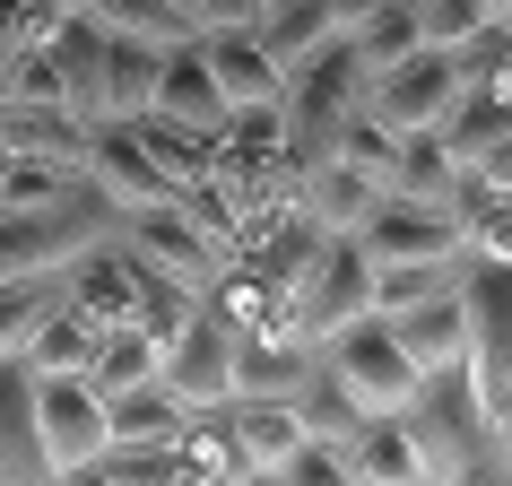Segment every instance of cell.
Wrapping results in <instances>:
<instances>
[{"label":"cell","instance_id":"obj_1","mask_svg":"<svg viewBox=\"0 0 512 486\" xmlns=\"http://www.w3.org/2000/svg\"><path fill=\"white\" fill-rule=\"evenodd\" d=\"M400 426H408V443H417V469H426V478H504V434L486 426V400H478V382H469V356L417 374Z\"/></svg>","mask_w":512,"mask_h":486},{"label":"cell","instance_id":"obj_2","mask_svg":"<svg viewBox=\"0 0 512 486\" xmlns=\"http://www.w3.org/2000/svg\"><path fill=\"white\" fill-rule=\"evenodd\" d=\"M365 105V61H356L348 35H330L313 61H296L287 70V96H278V113H287V165H322L330 148H339V131H348V113Z\"/></svg>","mask_w":512,"mask_h":486},{"label":"cell","instance_id":"obj_3","mask_svg":"<svg viewBox=\"0 0 512 486\" xmlns=\"http://www.w3.org/2000/svg\"><path fill=\"white\" fill-rule=\"evenodd\" d=\"M35 434H44V469L53 478H87V460L113 443L96 374H35Z\"/></svg>","mask_w":512,"mask_h":486},{"label":"cell","instance_id":"obj_4","mask_svg":"<svg viewBox=\"0 0 512 486\" xmlns=\"http://www.w3.org/2000/svg\"><path fill=\"white\" fill-rule=\"evenodd\" d=\"M322 365L348 382L365 408H408V391H417V356L400 348V330L382 322V313H356V322H339V330L322 339Z\"/></svg>","mask_w":512,"mask_h":486},{"label":"cell","instance_id":"obj_5","mask_svg":"<svg viewBox=\"0 0 512 486\" xmlns=\"http://www.w3.org/2000/svg\"><path fill=\"white\" fill-rule=\"evenodd\" d=\"M113 235H122V252H131L139 270L157 278H183V287H209L217 261H226V243L200 226V217H183L174 200H148V209H122L113 217Z\"/></svg>","mask_w":512,"mask_h":486},{"label":"cell","instance_id":"obj_6","mask_svg":"<svg viewBox=\"0 0 512 486\" xmlns=\"http://www.w3.org/2000/svg\"><path fill=\"white\" fill-rule=\"evenodd\" d=\"M356 313H374V261H365L356 235H322L313 261L296 270V322H304V339H330Z\"/></svg>","mask_w":512,"mask_h":486},{"label":"cell","instance_id":"obj_7","mask_svg":"<svg viewBox=\"0 0 512 486\" xmlns=\"http://www.w3.org/2000/svg\"><path fill=\"white\" fill-rule=\"evenodd\" d=\"M452 105H460V53H443V44H417L408 61L365 79V113H382L391 131H434Z\"/></svg>","mask_w":512,"mask_h":486},{"label":"cell","instance_id":"obj_8","mask_svg":"<svg viewBox=\"0 0 512 486\" xmlns=\"http://www.w3.org/2000/svg\"><path fill=\"white\" fill-rule=\"evenodd\" d=\"M356 243H365V261H460L469 252V235H460V217L443 209V200H408V191H382L374 217L356 226Z\"/></svg>","mask_w":512,"mask_h":486},{"label":"cell","instance_id":"obj_9","mask_svg":"<svg viewBox=\"0 0 512 486\" xmlns=\"http://www.w3.org/2000/svg\"><path fill=\"white\" fill-rule=\"evenodd\" d=\"M235 339H243V330H235V322H217L209 304H200V313L174 330L165 365H157L165 391H174L183 408H226V400H235Z\"/></svg>","mask_w":512,"mask_h":486},{"label":"cell","instance_id":"obj_10","mask_svg":"<svg viewBox=\"0 0 512 486\" xmlns=\"http://www.w3.org/2000/svg\"><path fill=\"white\" fill-rule=\"evenodd\" d=\"M322 365V339L304 330H243L235 339V391L243 400H296Z\"/></svg>","mask_w":512,"mask_h":486},{"label":"cell","instance_id":"obj_11","mask_svg":"<svg viewBox=\"0 0 512 486\" xmlns=\"http://www.w3.org/2000/svg\"><path fill=\"white\" fill-rule=\"evenodd\" d=\"M148 113H165V122L217 139L226 96H217V70H209V53H200V35H183V44H165V53H157V96H148Z\"/></svg>","mask_w":512,"mask_h":486},{"label":"cell","instance_id":"obj_12","mask_svg":"<svg viewBox=\"0 0 512 486\" xmlns=\"http://www.w3.org/2000/svg\"><path fill=\"white\" fill-rule=\"evenodd\" d=\"M87 183L105 191L113 217H122V209H148V200H174V183L157 174V157L139 148L131 122H105V131H96V148H87Z\"/></svg>","mask_w":512,"mask_h":486},{"label":"cell","instance_id":"obj_13","mask_svg":"<svg viewBox=\"0 0 512 486\" xmlns=\"http://www.w3.org/2000/svg\"><path fill=\"white\" fill-rule=\"evenodd\" d=\"M44 434H35V374L0 356V486H44Z\"/></svg>","mask_w":512,"mask_h":486},{"label":"cell","instance_id":"obj_14","mask_svg":"<svg viewBox=\"0 0 512 486\" xmlns=\"http://www.w3.org/2000/svg\"><path fill=\"white\" fill-rule=\"evenodd\" d=\"M200 53H209V70H217V96H226V113H235V105H278V96H287V70L270 61V44H261L252 27L200 35Z\"/></svg>","mask_w":512,"mask_h":486},{"label":"cell","instance_id":"obj_15","mask_svg":"<svg viewBox=\"0 0 512 486\" xmlns=\"http://www.w3.org/2000/svg\"><path fill=\"white\" fill-rule=\"evenodd\" d=\"M382 322L400 330V348L417 356V374L469 356V304H460V278H452V287H434V296H417V304H400V313H382Z\"/></svg>","mask_w":512,"mask_h":486},{"label":"cell","instance_id":"obj_16","mask_svg":"<svg viewBox=\"0 0 512 486\" xmlns=\"http://www.w3.org/2000/svg\"><path fill=\"white\" fill-rule=\"evenodd\" d=\"M296 200L322 217L330 235H356V226L374 217V200H382V174H365V165H348V157H322V165L296 174Z\"/></svg>","mask_w":512,"mask_h":486},{"label":"cell","instance_id":"obj_17","mask_svg":"<svg viewBox=\"0 0 512 486\" xmlns=\"http://www.w3.org/2000/svg\"><path fill=\"white\" fill-rule=\"evenodd\" d=\"M348 478H356V486H426L417 443H408V426H400V408H374V417L348 434Z\"/></svg>","mask_w":512,"mask_h":486},{"label":"cell","instance_id":"obj_18","mask_svg":"<svg viewBox=\"0 0 512 486\" xmlns=\"http://www.w3.org/2000/svg\"><path fill=\"white\" fill-rule=\"evenodd\" d=\"M96 339H105V322H87L79 304L61 296L53 313H44V322L27 330L18 365H27V374H87V365H96Z\"/></svg>","mask_w":512,"mask_h":486},{"label":"cell","instance_id":"obj_19","mask_svg":"<svg viewBox=\"0 0 512 486\" xmlns=\"http://www.w3.org/2000/svg\"><path fill=\"white\" fill-rule=\"evenodd\" d=\"M226 426H235V443H243V460H252V478H278V460L296 452V434H304V417H296V400H226Z\"/></svg>","mask_w":512,"mask_h":486},{"label":"cell","instance_id":"obj_20","mask_svg":"<svg viewBox=\"0 0 512 486\" xmlns=\"http://www.w3.org/2000/svg\"><path fill=\"white\" fill-rule=\"evenodd\" d=\"M191 408L165 391V374H148V382H122V391H105V426H113V443H165V434L183 426Z\"/></svg>","mask_w":512,"mask_h":486},{"label":"cell","instance_id":"obj_21","mask_svg":"<svg viewBox=\"0 0 512 486\" xmlns=\"http://www.w3.org/2000/svg\"><path fill=\"white\" fill-rule=\"evenodd\" d=\"M252 35L270 44V61H278V70H296V61H313L339 27H330V0H270Z\"/></svg>","mask_w":512,"mask_h":486},{"label":"cell","instance_id":"obj_22","mask_svg":"<svg viewBox=\"0 0 512 486\" xmlns=\"http://www.w3.org/2000/svg\"><path fill=\"white\" fill-rule=\"evenodd\" d=\"M348 44H356V61H365V79L374 70H391V61H408L426 35H417V0H382V9H365L348 27Z\"/></svg>","mask_w":512,"mask_h":486},{"label":"cell","instance_id":"obj_23","mask_svg":"<svg viewBox=\"0 0 512 486\" xmlns=\"http://www.w3.org/2000/svg\"><path fill=\"white\" fill-rule=\"evenodd\" d=\"M452 148L434 131H400V148H391V174H382V191H408V200H443L452 191Z\"/></svg>","mask_w":512,"mask_h":486},{"label":"cell","instance_id":"obj_24","mask_svg":"<svg viewBox=\"0 0 512 486\" xmlns=\"http://www.w3.org/2000/svg\"><path fill=\"white\" fill-rule=\"evenodd\" d=\"M70 296V270H35V278H0V356L27 348V330Z\"/></svg>","mask_w":512,"mask_h":486},{"label":"cell","instance_id":"obj_25","mask_svg":"<svg viewBox=\"0 0 512 486\" xmlns=\"http://www.w3.org/2000/svg\"><path fill=\"white\" fill-rule=\"evenodd\" d=\"M157 53H165V44H148V35H113V70H105L113 122H139V113H148V96H157Z\"/></svg>","mask_w":512,"mask_h":486},{"label":"cell","instance_id":"obj_26","mask_svg":"<svg viewBox=\"0 0 512 486\" xmlns=\"http://www.w3.org/2000/svg\"><path fill=\"white\" fill-rule=\"evenodd\" d=\"M70 9L96 18V27H113V35H148V44H183L191 35V18L174 0H70Z\"/></svg>","mask_w":512,"mask_h":486},{"label":"cell","instance_id":"obj_27","mask_svg":"<svg viewBox=\"0 0 512 486\" xmlns=\"http://www.w3.org/2000/svg\"><path fill=\"white\" fill-rule=\"evenodd\" d=\"M157 365H165V348L148 339V330H139V322H113L105 339H96V365H87V374H96V391H122V382H148Z\"/></svg>","mask_w":512,"mask_h":486},{"label":"cell","instance_id":"obj_28","mask_svg":"<svg viewBox=\"0 0 512 486\" xmlns=\"http://www.w3.org/2000/svg\"><path fill=\"white\" fill-rule=\"evenodd\" d=\"M296 417H304V434H339V443H348L356 426H365V417H374V408L356 400L348 382L330 374V365H313V382H304L296 391Z\"/></svg>","mask_w":512,"mask_h":486},{"label":"cell","instance_id":"obj_29","mask_svg":"<svg viewBox=\"0 0 512 486\" xmlns=\"http://www.w3.org/2000/svg\"><path fill=\"white\" fill-rule=\"evenodd\" d=\"M200 313V287H183V278H157V270H139V304H131V322L157 339V348H174V330Z\"/></svg>","mask_w":512,"mask_h":486},{"label":"cell","instance_id":"obj_30","mask_svg":"<svg viewBox=\"0 0 512 486\" xmlns=\"http://www.w3.org/2000/svg\"><path fill=\"white\" fill-rule=\"evenodd\" d=\"M460 261H469V252H460ZM460 261H382V270H374V313H400V304L434 296V287H452Z\"/></svg>","mask_w":512,"mask_h":486},{"label":"cell","instance_id":"obj_31","mask_svg":"<svg viewBox=\"0 0 512 486\" xmlns=\"http://www.w3.org/2000/svg\"><path fill=\"white\" fill-rule=\"evenodd\" d=\"M278 478H287V486H356L339 434H296V452L278 460Z\"/></svg>","mask_w":512,"mask_h":486},{"label":"cell","instance_id":"obj_32","mask_svg":"<svg viewBox=\"0 0 512 486\" xmlns=\"http://www.w3.org/2000/svg\"><path fill=\"white\" fill-rule=\"evenodd\" d=\"M486 27H495V18H486V0H417V35H426V44H443V53L478 44Z\"/></svg>","mask_w":512,"mask_h":486},{"label":"cell","instance_id":"obj_33","mask_svg":"<svg viewBox=\"0 0 512 486\" xmlns=\"http://www.w3.org/2000/svg\"><path fill=\"white\" fill-rule=\"evenodd\" d=\"M469 252H495V261H512V183L478 200V217H469Z\"/></svg>","mask_w":512,"mask_h":486},{"label":"cell","instance_id":"obj_34","mask_svg":"<svg viewBox=\"0 0 512 486\" xmlns=\"http://www.w3.org/2000/svg\"><path fill=\"white\" fill-rule=\"evenodd\" d=\"M191 9V35H226V27H261L270 0H183Z\"/></svg>","mask_w":512,"mask_h":486},{"label":"cell","instance_id":"obj_35","mask_svg":"<svg viewBox=\"0 0 512 486\" xmlns=\"http://www.w3.org/2000/svg\"><path fill=\"white\" fill-rule=\"evenodd\" d=\"M18 9H27V0H0V70L27 53V44H18Z\"/></svg>","mask_w":512,"mask_h":486},{"label":"cell","instance_id":"obj_36","mask_svg":"<svg viewBox=\"0 0 512 486\" xmlns=\"http://www.w3.org/2000/svg\"><path fill=\"white\" fill-rule=\"evenodd\" d=\"M365 9H382V0H330V27L348 35V27H356V18H365Z\"/></svg>","mask_w":512,"mask_h":486},{"label":"cell","instance_id":"obj_37","mask_svg":"<svg viewBox=\"0 0 512 486\" xmlns=\"http://www.w3.org/2000/svg\"><path fill=\"white\" fill-rule=\"evenodd\" d=\"M486 18H495V27H512V0H486Z\"/></svg>","mask_w":512,"mask_h":486},{"label":"cell","instance_id":"obj_38","mask_svg":"<svg viewBox=\"0 0 512 486\" xmlns=\"http://www.w3.org/2000/svg\"><path fill=\"white\" fill-rule=\"evenodd\" d=\"M0 174H9V131H0Z\"/></svg>","mask_w":512,"mask_h":486},{"label":"cell","instance_id":"obj_39","mask_svg":"<svg viewBox=\"0 0 512 486\" xmlns=\"http://www.w3.org/2000/svg\"><path fill=\"white\" fill-rule=\"evenodd\" d=\"M0 122H9V96H0Z\"/></svg>","mask_w":512,"mask_h":486},{"label":"cell","instance_id":"obj_40","mask_svg":"<svg viewBox=\"0 0 512 486\" xmlns=\"http://www.w3.org/2000/svg\"><path fill=\"white\" fill-rule=\"evenodd\" d=\"M174 9H183V0H174ZM183 18H191V9H183Z\"/></svg>","mask_w":512,"mask_h":486},{"label":"cell","instance_id":"obj_41","mask_svg":"<svg viewBox=\"0 0 512 486\" xmlns=\"http://www.w3.org/2000/svg\"><path fill=\"white\" fill-rule=\"evenodd\" d=\"M504 35H512V27H504Z\"/></svg>","mask_w":512,"mask_h":486}]
</instances>
